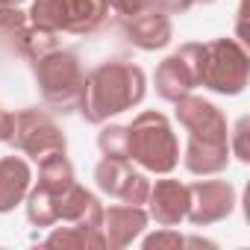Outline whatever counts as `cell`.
I'll use <instances>...</instances> for the list:
<instances>
[{"instance_id":"6da1fadb","label":"cell","mask_w":250,"mask_h":250,"mask_svg":"<svg viewBox=\"0 0 250 250\" xmlns=\"http://www.w3.org/2000/svg\"><path fill=\"white\" fill-rule=\"evenodd\" d=\"M147 94V77L139 65L112 59L85 74V94L80 103V115L88 124H106L109 118L136 109Z\"/></svg>"},{"instance_id":"7a4b0ae2","label":"cell","mask_w":250,"mask_h":250,"mask_svg":"<svg viewBox=\"0 0 250 250\" xmlns=\"http://www.w3.org/2000/svg\"><path fill=\"white\" fill-rule=\"evenodd\" d=\"M33 71H36V83H39V91H42V100L47 109L62 112V115L80 109L88 71L83 68V62L74 50L56 47V50L44 53L42 59H36Z\"/></svg>"},{"instance_id":"3957f363","label":"cell","mask_w":250,"mask_h":250,"mask_svg":"<svg viewBox=\"0 0 250 250\" xmlns=\"http://www.w3.org/2000/svg\"><path fill=\"white\" fill-rule=\"evenodd\" d=\"M130 133V150L127 159L142 165L150 174H171L180 165V142L171 127V121L162 112H139Z\"/></svg>"},{"instance_id":"277c9868","label":"cell","mask_w":250,"mask_h":250,"mask_svg":"<svg viewBox=\"0 0 250 250\" xmlns=\"http://www.w3.org/2000/svg\"><path fill=\"white\" fill-rule=\"evenodd\" d=\"M250 80V59L241 42L235 39H215L203 44V77L200 85H206L215 94H241Z\"/></svg>"},{"instance_id":"5b68a950","label":"cell","mask_w":250,"mask_h":250,"mask_svg":"<svg viewBox=\"0 0 250 250\" xmlns=\"http://www.w3.org/2000/svg\"><path fill=\"white\" fill-rule=\"evenodd\" d=\"M27 15L33 24L50 33L85 36V33H94L106 21L109 3L106 0H33Z\"/></svg>"},{"instance_id":"8992f818","label":"cell","mask_w":250,"mask_h":250,"mask_svg":"<svg viewBox=\"0 0 250 250\" xmlns=\"http://www.w3.org/2000/svg\"><path fill=\"white\" fill-rule=\"evenodd\" d=\"M9 145L15 150H21L24 156L36 159V162H42L50 153H65V147H68L62 127L44 109H21V112H15Z\"/></svg>"},{"instance_id":"52a82bcc","label":"cell","mask_w":250,"mask_h":250,"mask_svg":"<svg viewBox=\"0 0 250 250\" xmlns=\"http://www.w3.org/2000/svg\"><path fill=\"white\" fill-rule=\"evenodd\" d=\"M200 77H203V44L186 42L180 44V50H174L168 59L159 62L153 74L156 94L168 103H177L180 97L191 94L200 85Z\"/></svg>"},{"instance_id":"ba28073f","label":"cell","mask_w":250,"mask_h":250,"mask_svg":"<svg viewBox=\"0 0 250 250\" xmlns=\"http://www.w3.org/2000/svg\"><path fill=\"white\" fill-rule=\"evenodd\" d=\"M0 44L30 62L59 47L56 33L33 24L27 12H21L18 6H0Z\"/></svg>"},{"instance_id":"9c48e42d","label":"cell","mask_w":250,"mask_h":250,"mask_svg":"<svg viewBox=\"0 0 250 250\" xmlns=\"http://www.w3.org/2000/svg\"><path fill=\"white\" fill-rule=\"evenodd\" d=\"M94 183L103 194L121 203H130V206H145L150 194V180L142 171H136L130 159L103 156L94 168Z\"/></svg>"},{"instance_id":"30bf717a","label":"cell","mask_w":250,"mask_h":250,"mask_svg":"<svg viewBox=\"0 0 250 250\" xmlns=\"http://www.w3.org/2000/svg\"><path fill=\"white\" fill-rule=\"evenodd\" d=\"M174 115L180 121V127L188 133V139H197V142H218V145H229V124H227V115L206 97L200 94H186L174 103Z\"/></svg>"},{"instance_id":"8fae6325","label":"cell","mask_w":250,"mask_h":250,"mask_svg":"<svg viewBox=\"0 0 250 250\" xmlns=\"http://www.w3.org/2000/svg\"><path fill=\"white\" fill-rule=\"evenodd\" d=\"M235 188L227 180H197L188 186V212L186 221L194 227H209L232 215L235 209Z\"/></svg>"},{"instance_id":"7c38bea8","label":"cell","mask_w":250,"mask_h":250,"mask_svg":"<svg viewBox=\"0 0 250 250\" xmlns=\"http://www.w3.org/2000/svg\"><path fill=\"white\" fill-rule=\"evenodd\" d=\"M188 212V186L165 177L156 180V186L150 183V194H147V215L159 224V227H177L180 221H186Z\"/></svg>"},{"instance_id":"4fadbf2b","label":"cell","mask_w":250,"mask_h":250,"mask_svg":"<svg viewBox=\"0 0 250 250\" xmlns=\"http://www.w3.org/2000/svg\"><path fill=\"white\" fill-rule=\"evenodd\" d=\"M124 36L139 50H162L174 39V24H171V15L150 9L124 21Z\"/></svg>"},{"instance_id":"5bb4252c","label":"cell","mask_w":250,"mask_h":250,"mask_svg":"<svg viewBox=\"0 0 250 250\" xmlns=\"http://www.w3.org/2000/svg\"><path fill=\"white\" fill-rule=\"evenodd\" d=\"M150 215L145 212V206H130V203H118L103 209V238L106 247H127L133 244L145 227H147Z\"/></svg>"},{"instance_id":"9a60e30c","label":"cell","mask_w":250,"mask_h":250,"mask_svg":"<svg viewBox=\"0 0 250 250\" xmlns=\"http://www.w3.org/2000/svg\"><path fill=\"white\" fill-rule=\"evenodd\" d=\"M30 188H33V168L24 156L0 159V215L21 206L27 200Z\"/></svg>"},{"instance_id":"2e32d148","label":"cell","mask_w":250,"mask_h":250,"mask_svg":"<svg viewBox=\"0 0 250 250\" xmlns=\"http://www.w3.org/2000/svg\"><path fill=\"white\" fill-rule=\"evenodd\" d=\"M183 165L191 174H197V177H218L229 165V145L188 139L186 142V153H183Z\"/></svg>"},{"instance_id":"e0dca14e","label":"cell","mask_w":250,"mask_h":250,"mask_svg":"<svg viewBox=\"0 0 250 250\" xmlns=\"http://www.w3.org/2000/svg\"><path fill=\"white\" fill-rule=\"evenodd\" d=\"M71 183H77L74 177V165L65 153H50L39 162V186L47 191H65Z\"/></svg>"},{"instance_id":"ac0fdd59","label":"cell","mask_w":250,"mask_h":250,"mask_svg":"<svg viewBox=\"0 0 250 250\" xmlns=\"http://www.w3.org/2000/svg\"><path fill=\"white\" fill-rule=\"evenodd\" d=\"M24 206H27L30 224H36V227H53V224H59V218H56V194L53 191L36 186V188H30Z\"/></svg>"},{"instance_id":"d6986e66","label":"cell","mask_w":250,"mask_h":250,"mask_svg":"<svg viewBox=\"0 0 250 250\" xmlns=\"http://www.w3.org/2000/svg\"><path fill=\"white\" fill-rule=\"evenodd\" d=\"M97 147H100L103 156L127 159V150H130V133H127V127H121V124H100Z\"/></svg>"},{"instance_id":"ffe728a7","label":"cell","mask_w":250,"mask_h":250,"mask_svg":"<svg viewBox=\"0 0 250 250\" xmlns=\"http://www.w3.org/2000/svg\"><path fill=\"white\" fill-rule=\"evenodd\" d=\"M44 244H50V247H94L91 235H88L83 227H77V224H74V227H59V229H53Z\"/></svg>"},{"instance_id":"44dd1931","label":"cell","mask_w":250,"mask_h":250,"mask_svg":"<svg viewBox=\"0 0 250 250\" xmlns=\"http://www.w3.org/2000/svg\"><path fill=\"white\" fill-rule=\"evenodd\" d=\"M106 3H109V9L121 12L124 18H133V15L159 9V0H106ZM159 12H162V9H159Z\"/></svg>"},{"instance_id":"7402d4cb","label":"cell","mask_w":250,"mask_h":250,"mask_svg":"<svg viewBox=\"0 0 250 250\" xmlns=\"http://www.w3.org/2000/svg\"><path fill=\"white\" fill-rule=\"evenodd\" d=\"M183 244H186V238L174 227H162L159 232H153V235L145 238V247L147 250H153V247H183Z\"/></svg>"},{"instance_id":"603a6c76","label":"cell","mask_w":250,"mask_h":250,"mask_svg":"<svg viewBox=\"0 0 250 250\" xmlns=\"http://www.w3.org/2000/svg\"><path fill=\"white\" fill-rule=\"evenodd\" d=\"M229 153L235 150V156L241 159V162H247L250 159V150H247V118H241L238 124H235V130L229 133Z\"/></svg>"},{"instance_id":"cb8c5ba5","label":"cell","mask_w":250,"mask_h":250,"mask_svg":"<svg viewBox=\"0 0 250 250\" xmlns=\"http://www.w3.org/2000/svg\"><path fill=\"white\" fill-rule=\"evenodd\" d=\"M12 121H15V112H6L0 106V142H6V145L12 139Z\"/></svg>"},{"instance_id":"d4e9b609","label":"cell","mask_w":250,"mask_h":250,"mask_svg":"<svg viewBox=\"0 0 250 250\" xmlns=\"http://www.w3.org/2000/svg\"><path fill=\"white\" fill-rule=\"evenodd\" d=\"M191 3H194V0H159V9L165 15H177V12H186Z\"/></svg>"},{"instance_id":"484cf974","label":"cell","mask_w":250,"mask_h":250,"mask_svg":"<svg viewBox=\"0 0 250 250\" xmlns=\"http://www.w3.org/2000/svg\"><path fill=\"white\" fill-rule=\"evenodd\" d=\"M24 0H0V6H21Z\"/></svg>"},{"instance_id":"4316f807","label":"cell","mask_w":250,"mask_h":250,"mask_svg":"<svg viewBox=\"0 0 250 250\" xmlns=\"http://www.w3.org/2000/svg\"><path fill=\"white\" fill-rule=\"evenodd\" d=\"M194 3H212V0H194Z\"/></svg>"}]
</instances>
